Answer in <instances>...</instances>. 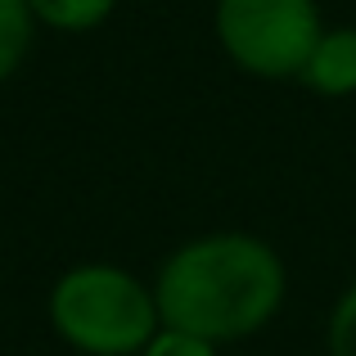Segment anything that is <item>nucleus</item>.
Instances as JSON below:
<instances>
[{"mask_svg":"<svg viewBox=\"0 0 356 356\" xmlns=\"http://www.w3.org/2000/svg\"><path fill=\"white\" fill-rule=\"evenodd\" d=\"M284 293V270L266 243L217 235L181 248L158 275V316L167 330L217 343L270 321Z\"/></svg>","mask_w":356,"mask_h":356,"instance_id":"1","label":"nucleus"},{"mask_svg":"<svg viewBox=\"0 0 356 356\" xmlns=\"http://www.w3.org/2000/svg\"><path fill=\"white\" fill-rule=\"evenodd\" d=\"M27 41H32V5L27 0H0V81L18 68Z\"/></svg>","mask_w":356,"mask_h":356,"instance_id":"5","label":"nucleus"},{"mask_svg":"<svg viewBox=\"0 0 356 356\" xmlns=\"http://www.w3.org/2000/svg\"><path fill=\"white\" fill-rule=\"evenodd\" d=\"M217 32L248 72L289 77L302 72L321 45V18L312 0H221Z\"/></svg>","mask_w":356,"mask_h":356,"instance_id":"3","label":"nucleus"},{"mask_svg":"<svg viewBox=\"0 0 356 356\" xmlns=\"http://www.w3.org/2000/svg\"><path fill=\"white\" fill-rule=\"evenodd\" d=\"M32 14H41L50 27L63 32H81V27H95L99 18L113 9V0H27Z\"/></svg>","mask_w":356,"mask_h":356,"instance_id":"6","label":"nucleus"},{"mask_svg":"<svg viewBox=\"0 0 356 356\" xmlns=\"http://www.w3.org/2000/svg\"><path fill=\"white\" fill-rule=\"evenodd\" d=\"M145 356H212V343L190 339V334H176V330H163L158 339H149Z\"/></svg>","mask_w":356,"mask_h":356,"instance_id":"8","label":"nucleus"},{"mask_svg":"<svg viewBox=\"0 0 356 356\" xmlns=\"http://www.w3.org/2000/svg\"><path fill=\"white\" fill-rule=\"evenodd\" d=\"M50 312L63 339L95 356H127L145 348L158 321V302L113 266L68 270L54 289Z\"/></svg>","mask_w":356,"mask_h":356,"instance_id":"2","label":"nucleus"},{"mask_svg":"<svg viewBox=\"0 0 356 356\" xmlns=\"http://www.w3.org/2000/svg\"><path fill=\"white\" fill-rule=\"evenodd\" d=\"M302 77L321 95H348V90H356V32L321 36V45L312 50Z\"/></svg>","mask_w":356,"mask_h":356,"instance_id":"4","label":"nucleus"},{"mask_svg":"<svg viewBox=\"0 0 356 356\" xmlns=\"http://www.w3.org/2000/svg\"><path fill=\"white\" fill-rule=\"evenodd\" d=\"M330 352H334V356H356V284L343 293V302L334 307V321H330Z\"/></svg>","mask_w":356,"mask_h":356,"instance_id":"7","label":"nucleus"}]
</instances>
